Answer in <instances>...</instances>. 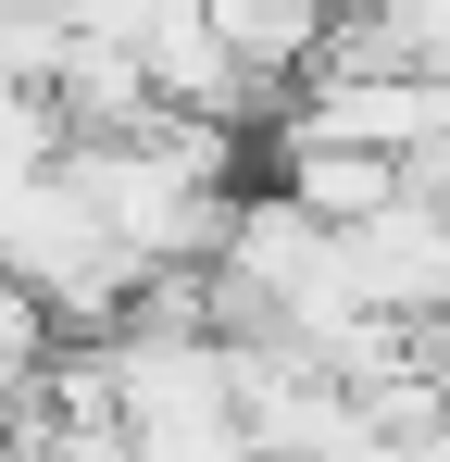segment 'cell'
<instances>
[{"mask_svg":"<svg viewBox=\"0 0 450 462\" xmlns=\"http://www.w3.org/2000/svg\"><path fill=\"white\" fill-rule=\"evenodd\" d=\"M276 138H300V151H363V162H413L450 151V88L438 76H313L288 88V125Z\"/></svg>","mask_w":450,"mask_h":462,"instance_id":"1","label":"cell"},{"mask_svg":"<svg viewBox=\"0 0 450 462\" xmlns=\"http://www.w3.org/2000/svg\"><path fill=\"white\" fill-rule=\"evenodd\" d=\"M276 162H288L276 188H288L325 237H363L375 213H400V200H413V175H400V162H363V151H300V138H276Z\"/></svg>","mask_w":450,"mask_h":462,"instance_id":"2","label":"cell"},{"mask_svg":"<svg viewBox=\"0 0 450 462\" xmlns=\"http://www.w3.org/2000/svg\"><path fill=\"white\" fill-rule=\"evenodd\" d=\"M51 363H63V325H51V312L0 275V412H25V400L51 387Z\"/></svg>","mask_w":450,"mask_h":462,"instance_id":"3","label":"cell"},{"mask_svg":"<svg viewBox=\"0 0 450 462\" xmlns=\"http://www.w3.org/2000/svg\"><path fill=\"white\" fill-rule=\"evenodd\" d=\"M413 200H426V213H450V151H426V162H413Z\"/></svg>","mask_w":450,"mask_h":462,"instance_id":"4","label":"cell"}]
</instances>
